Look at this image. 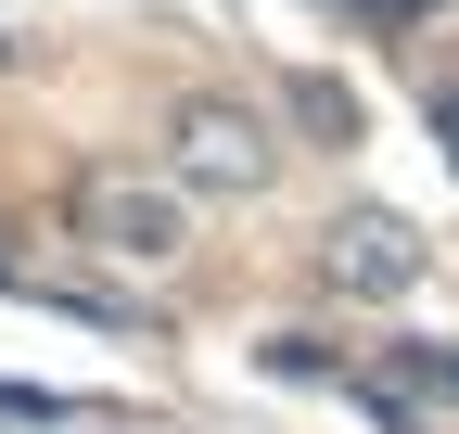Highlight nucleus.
I'll return each mask as SVG.
<instances>
[{
	"label": "nucleus",
	"mask_w": 459,
	"mask_h": 434,
	"mask_svg": "<svg viewBox=\"0 0 459 434\" xmlns=\"http://www.w3.org/2000/svg\"><path fill=\"white\" fill-rule=\"evenodd\" d=\"M77 230H90V256H115V268H166V256H192L179 192H166V179H128V167H90V179H77Z\"/></svg>",
	"instance_id": "f257e3e1"
},
{
	"label": "nucleus",
	"mask_w": 459,
	"mask_h": 434,
	"mask_svg": "<svg viewBox=\"0 0 459 434\" xmlns=\"http://www.w3.org/2000/svg\"><path fill=\"white\" fill-rule=\"evenodd\" d=\"M319 268H332L358 307H383V294H409V282H421V230H409L395 204H344L332 230H319Z\"/></svg>",
	"instance_id": "f03ea898"
},
{
	"label": "nucleus",
	"mask_w": 459,
	"mask_h": 434,
	"mask_svg": "<svg viewBox=\"0 0 459 434\" xmlns=\"http://www.w3.org/2000/svg\"><path fill=\"white\" fill-rule=\"evenodd\" d=\"M281 141L243 116V102H179V179L192 192H268Z\"/></svg>",
	"instance_id": "7ed1b4c3"
},
{
	"label": "nucleus",
	"mask_w": 459,
	"mask_h": 434,
	"mask_svg": "<svg viewBox=\"0 0 459 434\" xmlns=\"http://www.w3.org/2000/svg\"><path fill=\"white\" fill-rule=\"evenodd\" d=\"M370 396H383L395 421H421V409H459V345H395V358L370 370Z\"/></svg>",
	"instance_id": "20e7f679"
},
{
	"label": "nucleus",
	"mask_w": 459,
	"mask_h": 434,
	"mask_svg": "<svg viewBox=\"0 0 459 434\" xmlns=\"http://www.w3.org/2000/svg\"><path fill=\"white\" fill-rule=\"evenodd\" d=\"M281 102H294V128H307V141H332V153H344V141H358V128H370V102H358V90H344V77H294V90H281Z\"/></svg>",
	"instance_id": "39448f33"
},
{
	"label": "nucleus",
	"mask_w": 459,
	"mask_h": 434,
	"mask_svg": "<svg viewBox=\"0 0 459 434\" xmlns=\"http://www.w3.org/2000/svg\"><path fill=\"white\" fill-rule=\"evenodd\" d=\"M434 141H446V153H459V90H434Z\"/></svg>",
	"instance_id": "423d86ee"
}]
</instances>
